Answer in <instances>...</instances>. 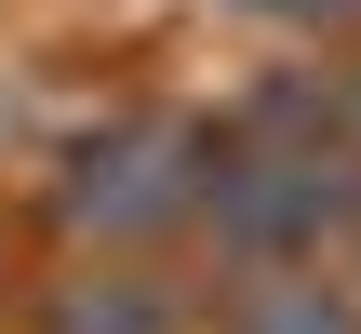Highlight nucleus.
<instances>
[{
    "mask_svg": "<svg viewBox=\"0 0 361 334\" xmlns=\"http://www.w3.org/2000/svg\"><path fill=\"white\" fill-rule=\"evenodd\" d=\"M241 334H348V308H335L322 281H268V295L241 308Z\"/></svg>",
    "mask_w": 361,
    "mask_h": 334,
    "instance_id": "nucleus-3",
    "label": "nucleus"
},
{
    "mask_svg": "<svg viewBox=\"0 0 361 334\" xmlns=\"http://www.w3.org/2000/svg\"><path fill=\"white\" fill-rule=\"evenodd\" d=\"M201 201L228 214V241L281 254V241H308V228H335V214H348V174L308 147V107H268V134H255V147H228Z\"/></svg>",
    "mask_w": 361,
    "mask_h": 334,
    "instance_id": "nucleus-1",
    "label": "nucleus"
},
{
    "mask_svg": "<svg viewBox=\"0 0 361 334\" xmlns=\"http://www.w3.org/2000/svg\"><path fill=\"white\" fill-rule=\"evenodd\" d=\"M67 334H161V321H147V308L121 295V308H80V321H67Z\"/></svg>",
    "mask_w": 361,
    "mask_h": 334,
    "instance_id": "nucleus-4",
    "label": "nucleus"
},
{
    "mask_svg": "<svg viewBox=\"0 0 361 334\" xmlns=\"http://www.w3.org/2000/svg\"><path fill=\"white\" fill-rule=\"evenodd\" d=\"M201 201V174H188V147L174 134H121V147H94L80 161V187H67V214L80 228H107V241H147V228H174Z\"/></svg>",
    "mask_w": 361,
    "mask_h": 334,
    "instance_id": "nucleus-2",
    "label": "nucleus"
}]
</instances>
